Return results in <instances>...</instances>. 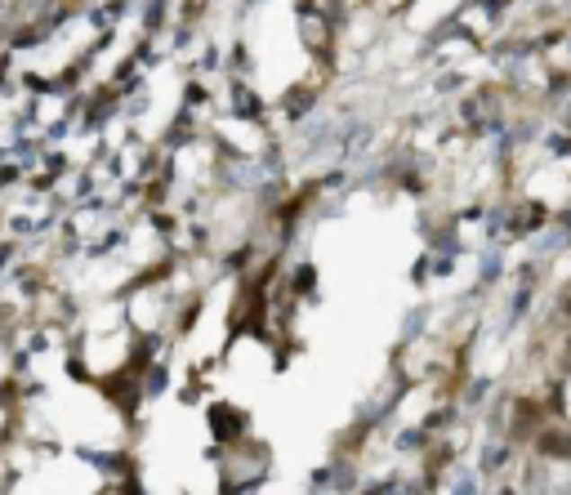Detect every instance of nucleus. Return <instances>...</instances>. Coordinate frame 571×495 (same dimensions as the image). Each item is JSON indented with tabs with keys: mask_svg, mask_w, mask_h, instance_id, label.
Here are the masks:
<instances>
[{
	"mask_svg": "<svg viewBox=\"0 0 571 495\" xmlns=\"http://www.w3.org/2000/svg\"><path fill=\"white\" fill-rule=\"evenodd\" d=\"M540 455H549V460H571V433L563 429H554V433H540Z\"/></svg>",
	"mask_w": 571,
	"mask_h": 495,
	"instance_id": "1",
	"label": "nucleus"
},
{
	"mask_svg": "<svg viewBox=\"0 0 571 495\" xmlns=\"http://www.w3.org/2000/svg\"><path fill=\"white\" fill-rule=\"evenodd\" d=\"M531 420H536V406H531V402H518V415H513V438H531Z\"/></svg>",
	"mask_w": 571,
	"mask_h": 495,
	"instance_id": "2",
	"label": "nucleus"
},
{
	"mask_svg": "<svg viewBox=\"0 0 571 495\" xmlns=\"http://www.w3.org/2000/svg\"><path fill=\"white\" fill-rule=\"evenodd\" d=\"M563 367H567V371H571V344H567V353H563Z\"/></svg>",
	"mask_w": 571,
	"mask_h": 495,
	"instance_id": "3",
	"label": "nucleus"
}]
</instances>
